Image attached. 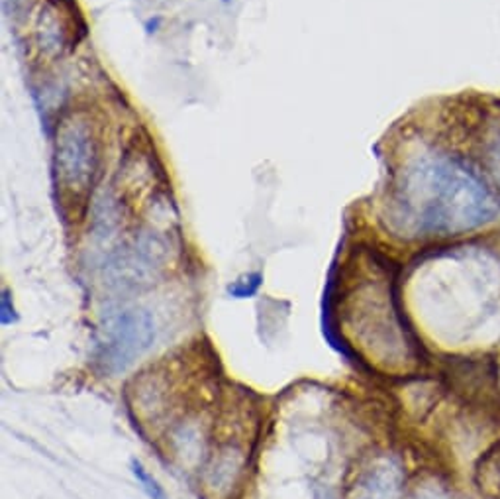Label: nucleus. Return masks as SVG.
<instances>
[{"instance_id": "20e7f679", "label": "nucleus", "mask_w": 500, "mask_h": 499, "mask_svg": "<svg viewBox=\"0 0 500 499\" xmlns=\"http://www.w3.org/2000/svg\"><path fill=\"white\" fill-rule=\"evenodd\" d=\"M165 246L156 236H139L106 264V283L118 291L149 288L163 269Z\"/></svg>"}, {"instance_id": "39448f33", "label": "nucleus", "mask_w": 500, "mask_h": 499, "mask_svg": "<svg viewBox=\"0 0 500 499\" xmlns=\"http://www.w3.org/2000/svg\"><path fill=\"white\" fill-rule=\"evenodd\" d=\"M402 472L397 462H373L355 484V499H400Z\"/></svg>"}, {"instance_id": "f257e3e1", "label": "nucleus", "mask_w": 500, "mask_h": 499, "mask_svg": "<svg viewBox=\"0 0 500 499\" xmlns=\"http://www.w3.org/2000/svg\"><path fill=\"white\" fill-rule=\"evenodd\" d=\"M498 201L466 163L422 153L407 163L390 199V219L410 236H454L491 222Z\"/></svg>"}, {"instance_id": "423d86ee", "label": "nucleus", "mask_w": 500, "mask_h": 499, "mask_svg": "<svg viewBox=\"0 0 500 499\" xmlns=\"http://www.w3.org/2000/svg\"><path fill=\"white\" fill-rule=\"evenodd\" d=\"M132 472L136 480L141 484V488H144V492L151 497V499H167L165 497V492L159 485V482L151 476V474L144 468V465H141L139 460H132Z\"/></svg>"}, {"instance_id": "1a4fd4ad", "label": "nucleus", "mask_w": 500, "mask_h": 499, "mask_svg": "<svg viewBox=\"0 0 500 499\" xmlns=\"http://www.w3.org/2000/svg\"><path fill=\"white\" fill-rule=\"evenodd\" d=\"M10 313L14 315V307L10 308V297L5 291V295H3V325H10V323H14V320H16L14 317H10Z\"/></svg>"}, {"instance_id": "7ed1b4c3", "label": "nucleus", "mask_w": 500, "mask_h": 499, "mask_svg": "<svg viewBox=\"0 0 500 499\" xmlns=\"http://www.w3.org/2000/svg\"><path fill=\"white\" fill-rule=\"evenodd\" d=\"M55 168L67 191L85 195L92 185L94 171H97V152L89 126L71 118L59 128L55 142Z\"/></svg>"}, {"instance_id": "9d476101", "label": "nucleus", "mask_w": 500, "mask_h": 499, "mask_svg": "<svg viewBox=\"0 0 500 499\" xmlns=\"http://www.w3.org/2000/svg\"><path fill=\"white\" fill-rule=\"evenodd\" d=\"M491 158H493V168H495V173H496V180L500 183V140H496Z\"/></svg>"}, {"instance_id": "6e6552de", "label": "nucleus", "mask_w": 500, "mask_h": 499, "mask_svg": "<svg viewBox=\"0 0 500 499\" xmlns=\"http://www.w3.org/2000/svg\"><path fill=\"white\" fill-rule=\"evenodd\" d=\"M410 499H451V497L439 488H430V485H424V488L416 490Z\"/></svg>"}, {"instance_id": "f03ea898", "label": "nucleus", "mask_w": 500, "mask_h": 499, "mask_svg": "<svg viewBox=\"0 0 500 499\" xmlns=\"http://www.w3.org/2000/svg\"><path fill=\"white\" fill-rule=\"evenodd\" d=\"M156 320L148 308L122 307L102 317L97 337V362L106 374L126 372L156 342Z\"/></svg>"}, {"instance_id": "0eeeda50", "label": "nucleus", "mask_w": 500, "mask_h": 499, "mask_svg": "<svg viewBox=\"0 0 500 499\" xmlns=\"http://www.w3.org/2000/svg\"><path fill=\"white\" fill-rule=\"evenodd\" d=\"M259 283H261V276H259V273H254V276L242 278L240 281H236L234 285H230L228 293L232 297H236V299H245V297H252V295L257 293Z\"/></svg>"}]
</instances>
